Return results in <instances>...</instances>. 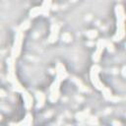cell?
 I'll list each match as a JSON object with an SVG mask.
<instances>
[{
  "mask_svg": "<svg viewBox=\"0 0 126 126\" xmlns=\"http://www.w3.org/2000/svg\"><path fill=\"white\" fill-rule=\"evenodd\" d=\"M117 17V32L113 36V40H120L124 36V9L122 5H117L115 8Z\"/></svg>",
  "mask_w": 126,
  "mask_h": 126,
  "instance_id": "cell-1",
  "label": "cell"
},
{
  "mask_svg": "<svg viewBox=\"0 0 126 126\" xmlns=\"http://www.w3.org/2000/svg\"><path fill=\"white\" fill-rule=\"evenodd\" d=\"M22 42H23V32L18 29V31L16 32V36H15V41H14L13 48H12V53H11L12 56L11 57L17 58L20 55Z\"/></svg>",
  "mask_w": 126,
  "mask_h": 126,
  "instance_id": "cell-2",
  "label": "cell"
},
{
  "mask_svg": "<svg viewBox=\"0 0 126 126\" xmlns=\"http://www.w3.org/2000/svg\"><path fill=\"white\" fill-rule=\"evenodd\" d=\"M100 71V68L98 65H94L91 69V80L93 85L97 89V90H102L103 89V85L100 82V80L98 79V73Z\"/></svg>",
  "mask_w": 126,
  "mask_h": 126,
  "instance_id": "cell-3",
  "label": "cell"
},
{
  "mask_svg": "<svg viewBox=\"0 0 126 126\" xmlns=\"http://www.w3.org/2000/svg\"><path fill=\"white\" fill-rule=\"evenodd\" d=\"M7 65H8V80L12 84H14L18 81L16 78V74H15V58L13 57L8 58Z\"/></svg>",
  "mask_w": 126,
  "mask_h": 126,
  "instance_id": "cell-4",
  "label": "cell"
},
{
  "mask_svg": "<svg viewBox=\"0 0 126 126\" xmlns=\"http://www.w3.org/2000/svg\"><path fill=\"white\" fill-rule=\"evenodd\" d=\"M60 80L56 79L55 82H53V84L51 85L50 88V94H49V100L51 102H55L57 101L58 97H59V87H60Z\"/></svg>",
  "mask_w": 126,
  "mask_h": 126,
  "instance_id": "cell-5",
  "label": "cell"
},
{
  "mask_svg": "<svg viewBox=\"0 0 126 126\" xmlns=\"http://www.w3.org/2000/svg\"><path fill=\"white\" fill-rule=\"evenodd\" d=\"M104 47H105V39H99L96 43V49L93 55V60L94 62H97L100 59V54L102 53Z\"/></svg>",
  "mask_w": 126,
  "mask_h": 126,
  "instance_id": "cell-6",
  "label": "cell"
},
{
  "mask_svg": "<svg viewBox=\"0 0 126 126\" xmlns=\"http://www.w3.org/2000/svg\"><path fill=\"white\" fill-rule=\"evenodd\" d=\"M58 32H59V26L57 24H53L51 26V32H50V35L48 37V41L51 42V43L54 42L57 39Z\"/></svg>",
  "mask_w": 126,
  "mask_h": 126,
  "instance_id": "cell-7",
  "label": "cell"
},
{
  "mask_svg": "<svg viewBox=\"0 0 126 126\" xmlns=\"http://www.w3.org/2000/svg\"><path fill=\"white\" fill-rule=\"evenodd\" d=\"M56 74H57V79L60 80V81L66 79V77H67V75H68L67 72L65 71L64 66H63L61 63H58L57 66H56Z\"/></svg>",
  "mask_w": 126,
  "mask_h": 126,
  "instance_id": "cell-8",
  "label": "cell"
},
{
  "mask_svg": "<svg viewBox=\"0 0 126 126\" xmlns=\"http://www.w3.org/2000/svg\"><path fill=\"white\" fill-rule=\"evenodd\" d=\"M23 97H24V101H25V106L28 109L31 108L32 106V95L29 93H27L26 91H24L23 92Z\"/></svg>",
  "mask_w": 126,
  "mask_h": 126,
  "instance_id": "cell-9",
  "label": "cell"
},
{
  "mask_svg": "<svg viewBox=\"0 0 126 126\" xmlns=\"http://www.w3.org/2000/svg\"><path fill=\"white\" fill-rule=\"evenodd\" d=\"M51 7V0H43V3L41 5V11H42V15L47 16L49 13Z\"/></svg>",
  "mask_w": 126,
  "mask_h": 126,
  "instance_id": "cell-10",
  "label": "cell"
},
{
  "mask_svg": "<svg viewBox=\"0 0 126 126\" xmlns=\"http://www.w3.org/2000/svg\"><path fill=\"white\" fill-rule=\"evenodd\" d=\"M35 96H36V99L38 101L37 103V107H42L43 104H44V101H45V94L41 92H36L35 93Z\"/></svg>",
  "mask_w": 126,
  "mask_h": 126,
  "instance_id": "cell-11",
  "label": "cell"
},
{
  "mask_svg": "<svg viewBox=\"0 0 126 126\" xmlns=\"http://www.w3.org/2000/svg\"><path fill=\"white\" fill-rule=\"evenodd\" d=\"M40 14H42L41 7H34V8H32V9L31 10V12H30V16L32 17V18H34V17H36V16H38V15H40Z\"/></svg>",
  "mask_w": 126,
  "mask_h": 126,
  "instance_id": "cell-12",
  "label": "cell"
},
{
  "mask_svg": "<svg viewBox=\"0 0 126 126\" xmlns=\"http://www.w3.org/2000/svg\"><path fill=\"white\" fill-rule=\"evenodd\" d=\"M32 123V114L28 113V114L26 115L25 119H24L22 122H20L19 124H20V125H31Z\"/></svg>",
  "mask_w": 126,
  "mask_h": 126,
  "instance_id": "cell-13",
  "label": "cell"
},
{
  "mask_svg": "<svg viewBox=\"0 0 126 126\" xmlns=\"http://www.w3.org/2000/svg\"><path fill=\"white\" fill-rule=\"evenodd\" d=\"M89 110L87 109V110H85V111H82V112H79V113H77L76 114V118L78 119V120H84V119H86V118H88V116H89Z\"/></svg>",
  "mask_w": 126,
  "mask_h": 126,
  "instance_id": "cell-14",
  "label": "cell"
},
{
  "mask_svg": "<svg viewBox=\"0 0 126 126\" xmlns=\"http://www.w3.org/2000/svg\"><path fill=\"white\" fill-rule=\"evenodd\" d=\"M30 26H31V24H30V21H29V20H27V21H24V22L21 24V26H20L19 30H21L22 32H24V31L28 30V29L30 28Z\"/></svg>",
  "mask_w": 126,
  "mask_h": 126,
  "instance_id": "cell-15",
  "label": "cell"
},
{
  "mask_svg": "<svg viewBox=\"0 0 126 126\" xmlns=\"http://www.w3.org/2000/svg\"><path fill=\"white\" fill-rule=\"evenodd\" d=\"M13 89H14V91H16V92H21V93H23V92L25 91L24 88L22 87V85H21L18 81L13 84Z\"/></svg>",
  "mask_w": 126,
  "mask_h": 126,
  "instance_id": "cell-16",
  "label": "cell"
},
{
  "mask_svg": "<svg viewBox=\"0 0 126 126\" xmlns=\"http://www.w3.org/2000/svg\"><path fill=\"white\" fill-rule=\"evenodd\" d=\"M87 36L90 38V39H93V38H94L96 35H97V32L96 31H94V30H92V31H89V32H87Z\"/></svg>",
  "mask_w": 126,
  "mask_h": 126,
  "instance_id": "cell-17",
  "label": "cell"
},
{
  "mask_svg": "<svg viewBox=\"0 0 126 126\" xmlns=\"http://www.w3.org/2000/svg\"><path fill=\"white\" fill-rule=\"evenodd\" d=\"M62 39H63L65 42H69V41H71V39H72V35H71L69 32H64V33L62 34Z\"/></svg>",
  "mask_w": 126,
  "mask_h": 126,
  "instance_id": "cell-18",
  "label": "cell"
},
{
  "mask_svg": "<svg viewBox=\"0 0 126 126\" xmlns=\"http://www.w3.org/2000/svg\"><path fill=\"white\" fill-rule=\"evenodd\" d=\"M105 47H107L108 51H110V52H113L114 51V46H113L112 42H110L108 40H105Z\"/></svg>",
  "mask_w": 126,
  "mask_h": 126,
  "instance_id": "cell-19",
  "label": "cell"
},
{
  "mask_svg": "<svg viewBox=\"0 0 126 126\" xmlns=\"http://www.w3.org/2000/svg\"><path fill=\"white\" fill-rule=\"evenodd\" d=\"M88 123L89 124H98L96 117H89L88 118Z\"/></svg>",
  "mask_w": 126,
  "mask_h": 126,
  "instance_id": "cell-20",
  "label": "cell"
},
{
  "mask_svg": "<svg viewBox=\"0 0 126 126\" xmlns=\"http://www.w3.org/2000/svg\"><path fill=\"white\" fill-rule=\"evenodd\" d=\"M75 82L78 84V86H79V88H80V90H81V91H84V92L88 91V89H87V88H86V87H85V86H84V85H83V84H82L80 81H78V80H75Z\"/></svg>",
  "mask_w": 126,
  "mask_h": 126,
  "instance_id": "cell-21",
  "label": "cell"
},
{
  "mask_svg": "<svg viewBox=\"0 0 126 126\" xmlns=\"http://www.w3.org/2000/svg\"><path fill=\"white\" fill-rule=\"evenodd\" d=\"M5 95H6V93L3 90H0V96H5Z\"/></svg>",
  "mask_w": 126,
  "mask_h": 126,
  "instance_id": "cell-22",
  "label": "cell"
},
{
  "mask_svg": "<svg viewBox=\"0 0 126 126\" xmlns=\"http://www.w3.org/2000/svg\"><path fill=\"white\" fill-rule=\"evenodd\" d=\"M122 75H123V77H125V67H123V69H122Z\"/></svg>",
  "mask_w": 126,
  "mask_h": 126,
  "instance_id": "cell-23",
  "label": "cell"
},
{
  "mask_svg": "<svg viewBox=\"0 0 126 126\" xmlns=\"http://www.w3.org/2000/svg\"><path fill=\"white\" fill-rule=\"evenodd\" d=\"M113 124H118V125H120V123H119V122H113Z\"/></svg>",
  "mask_w": 126,
  "mask_h": 126,
  "instance_id": "cell-24",
  "label": "cell"
},
{
  "mask_svg": "<svg viewBox=\"0 0 126 126\" xmlns=\"http://www.w3.org/2000/svg\"><path fill=\"white\" fill-rule=\"evenodd\" d=\"M71 1H72V2H75V1H77V0H71Z\"/></svg>",
  "mask_w": 126,
  "mask_h": 126,
  "instance_id": "cell-25",
  "label": "cell"
},
{
  "mask_svg": "<svg viewBox=\"0 0 126 126\" xmlns=\"http://www.w3.org/2000/svg\"><path fill=\"white\" fill-rule=\"evenodd\" d=\"M1 119H2V116H1V115H0V120H1Z\"/></svg>",
  "mask_w": 126,
  "mask_h": 126,
  "instance_id": "cell-26",
  "label": "cell"
}]
</instances>
